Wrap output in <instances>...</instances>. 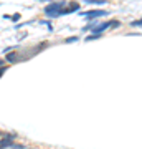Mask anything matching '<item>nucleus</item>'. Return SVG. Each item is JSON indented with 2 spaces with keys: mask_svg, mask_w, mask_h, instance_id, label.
<instances>
[{
  "mask_svg": "<svg viewBox=\"0 0 142 149\" xmlns=\"http://www.w3.org/2000/svg\"><path fill=\"white\" fill-rule=\"evenodd\" d=\"M66 0H61V2H50L43 7V13L48 17V18H58V17L63 15L64 7H66Z\"/></svg>",
  "mask_w": 142,
  "mask_h": 149,
  "instance_id": "nucleus-1",
  "label": "nucleus"
},
{
  "mask_svg": "<svg viewBox=\"0 0 142 149\" xmlns=\"http://www.w3.org/2000/svg\"><path fill=\"white\" fill-rule=\"evenodd\" d=\"M121 25V22L119 20H106V22H99L98 25H96L93 30H91V33H98V35H103V33L107 30V28H117Z\"/></svg>",
  "mask_w": 142,
  "mask_h": 149,
  "instance_id": "nucleus-2",
  "label": "nucleus"
},
{
  "mask_svg": "<svg viewBox=\"0 0 142 149\" xmlns=\"http://www.w3.org/2000/svg\"><path fill=\"white\" fill-rule=\"evenodd\" d=\"M3 60H5L7 65H13V63H18V61H25V56H23V53H20V52L15 48V50H12V52L5 53Z\"/></svg>",
  "mask_w": 142,
  "mask_h": 149,
  "instance_id": "nucleus-3",
  "label": "nucleus"
},
{
  "mask_svg": "<svg viewBox=\"0 0 142 149\" xmlns=\"http://www.w3.org/2000/svg\"><path fill=\"white\" fill-rule=\"evenodd\" d=\"M81 15L86 18V20H98L101 17H107L109 12L103 10V8H96V10H88V12H81Z\"/></svg>",
  "mask_w": 142,
  "mask_h": 149,
  "instance_id": "nucleus-4",
  "label": "nucleus"
},
{
  "mask_svg": "<svg viewBox=\"0 0 142 149\" xmlns=\"http://www.w3.org/2000/svg\"><path fill=\"white\" fill-rule=\"evenodd\" d=\"M15 138H17V136L13 133H10V134L7 133L5 136H2V138H0V148H2V149L10 148L12 144H13V141H15Z\"/></svg>",
  "mask_w": 142,
  "mask_h": 149,
  "instance_id": "nucleus-5",
  "label": "nucleus"
},
{
  "mask_svg": "<svg viewBox=\"0 0 142 149\" xmlns=\"http://www.w3.org/2000/svg\"><path fill=\"white\" fill-rule=\"evenodd\" d=\"M74 12H81V3H78V2H68V3H66V7H64L63 15L74 13Z\"/></svg>",
  "mask_w": 142,
  "mask_h": 149,
  "instance_id": "nucleus-6",
  "label": "nucleus"
},
{
  "mask_svg": "<svg viewBox=\"0 0 142 149\" xmlns=\"http://www.w3.org/2000/svg\"><path fill=\"white\" fill-rule=\"evenodd\" d=\"M88 22H89V23L83 27V32H91V30H93V28H94L96 25L99 23V18H98V20H88Z\"/></svg>",
  "mask_w": 142,
  "mask_h": 149,
  "instance_id": "nucleus-7",
  "label": "nucleus"
},
{
  "mask_svg": "<svg viewBox=\"0 0 142 149\" xmlns=\"http://www.w3.org/2000/svg\"><path fill=\"white\" fill-rule=\"evenodd\" d=\"M88 5H106V0H84Z\"/></svg>",
  "mask_w": 142,
  "mask_h": 149,
  "instance_id": "nucleus-8",
  "label": "nucleus"
},
{
  "mask_svg": "<svg viewBox=\"0 0 142 149\" xmlns=\"http://www.w3.org/2000/svg\"><path fill=\"white\" fill-rule=\"evenodd\" d=\"M78 40H79L78 35H71V37H68L66 40H64V43H66V45H68V43H76Z\"/></svg>",
  "mask_w": 142,
  "mask_h": 149,
  "instance_id": "nucleus-9",
  "label": "nucleus"
},
{
  "mask_svg": "<svg viewBox=\"0 0 142 149\" xmlns=\"http://www.w3.org/2000/svg\"><path fill=\"white\" fill-rule=\"evenodd\" d=\"M10 20L13 22V23H18V22L21 20V13H13V15H10Z\"/></svg>",
  "mask_w": 142,
  "mask_h": 149,
  "instance_id": "nucleus-10",
  "label": "nucleus"
},
{
  "mask_svg": "<svg viewBox=\"0 0 142 149\" xmlns=\"http://www.w3.org/2000/svg\"><path fill=\"white\" fill-rule=\"evenodd\" d=\"M103 35H98V33H91V35H88V37L84 38L86 42H91V40H98V38H101Z\"/></svg>",
  "mask_w": 142,
  "mask_h": 149,
  "instance_id": "nucleus-11",
  "label": "nucleus"
},
{
  "mask_svg": "<svg viewBox=\"0 0 142 149\" xmlns=\"http://www.w3.org/2000/svg\"><path fill=\"white\" fill-rule=\"evenodd\" d=\"M38 23H40V25H46L48 30H50V32H53V25L50 23V18H48V20H40Z\"/></svg>",
  "mask_w": 142,
  "mask_h": 149,
  "instance_id": "nucleus-12",
  "label": "nucleus"
},
{
  "mask_svg": "<svg viewBox=\"0 0 142 149\" xmlns=\"http://www.w3.org/2000/svg\"><path fill=\"white\" fill-rule=\"evenodd\" d=\"M131 25L132 27H142V18H139V20H132Z\"/></svg>",
  "mask_w": 142,
  "mask_h": 149,
  "instance_id": "nucleus-13",
  "label": "nucleus"
},
{
  "mask_svg": "<svg viewBox=\"0 0 142 149\" xmlns=\"http://www.w3.org/2000/svg\"><path fill=\"white\" fill-rule=\"evenodd\" d=\"M7 70H8V65H3V66L0 68V78H2L3 74H5V71H7Z\"/></svg>",
  "mask_w": 142,
  "mask_h": 149,
  "instance_id": "nucleus-14",
  "label": "nucleus"
},
{
  "mask_svg": "<svg viewBox=\"0 0 142 149\" xmlns=\"http://www.w3.org/2000/svg\"><path fill=\"white\" fill-rule=\"evenodd\" d=\"M10 148H12V149H25L23 146H21V144H12Z\"/></svg>",
  "mask_w": 142,
  "mask_h": 149,
  "instance_id": "nucleus-15",
  "label": "nucleus"
},
{
  "mask_svg": "<svg viewBox=\"0 0 142 149\" xmlns=\"http://www.w3.org/2000/svg\"><path fill=\"white\" fill-rule=\"evenodd\" d=\"M37 2H42V3H50V2H53V0H37Z\"/></svg>",
  "mask_w": 142,
  "mask_h": 149,
  "instance_id": "nucleus-16",
  "label": "nucleus"
},
{
  "mask_svg": "<svg viewBox=\"0 0 142 149\" xmlns=\"http://www.w3.org/2000/svg\"><path fill=\"white\" fill-rule=\"evenodd\" d=\"M3 65H7V63H5V60H3V58H0V68H2Z\"/></svg>",
  "mask_w": 142,
  "mask_h": 149,
  "instance_id": "nucleus-17",
  "label": "nucleus"
},
{
  "mask_svg": "<svg viewBox=\"0 0 142 149\" xmlns=\"http://www.w3.org/2000/svg\"><path fill=\"white\" fill-rule=\"evenodd\" d=\"M0 138H2V131H0Z\"/></svg>",
  "mask_w": 142,
  "mask_h": 149,
  "instance_id": "nucleus-18",
  "label": "nucleus"
},
{
  "mask_svg": "<svg viewBox=\"0 0 142 149\" xmlns=\"http://www.w3.org/2000/svg\"><path fill=\"white\" fill-rule=\"evenodd\" d=\"M0 149H2V148H0Z\"/></svg>",
  "mask_w": 142,
  "mask_h": 149,
  "instance_id": "nucleus-19",
  "label": "nucleus"
}]
</instances>
